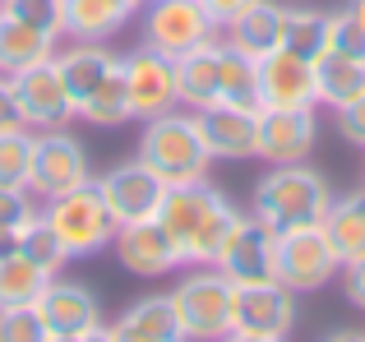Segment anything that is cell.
Masks as SVG:
<instances>
[{"label": "cell", "instance_id": "cell-41", "mask_svg": "<svg viewBox=\"0 0 365 342\" xmlns=\"http://www.w3.org/2000/svg\"><path fill=\"white\" fill-rule=\"evenodd\" d=\"M111 338H116V342H180V338H162V333H143V328H130V324H111Z\"/></svg>", "mask_w": 365, "mask_h": 342}, {"label": "cell", "instance_id": "cell-18", "mask_svg": "<svg viewBox=\"0 0 365 342\" xmlns=\"http://www.w3.org/2000/svg\"><path fill=\"white\" fill-rule=\"evenodd\" d=\"M314 111H277L264 107L259 111V157L268 167H287V162H305L314 148Z\"/></svg>", "mask_w": 365, "mask_h": 342}, {"label": "cell", "instance_id": "cell-22", "mask_svg": "<svg viewBox=\"0 0 365 342\" xmlns=\"http://www.w3.org/2000/svg\"><path fill=\"white\" fill-rule=\"evenodd\" d=\"M51 61H56V70H61L70 98H74V111H79V102L116 70L120 56L107 51V42H65V46H56Z\"/></svg>", "mask_w": 365, "mask_h": 342}, {"label": "cell", "instance_id": "cell-26", "mask_svg": "<svg viewBox=\"0 0 365 342\" xmlns=\"http://www.w3.org/2000/svg\"><path fill=\"white\" fill-rule=\"evenodd\" d=\"M329 28L333 14L329 9H310V5H287V28H282V46L301 61H319L329 51Z\"/></svg>", "mask_w": 365, "mask_h": 342}, {"label": "cell", "instance_id": "cell-2", "mask_svg": "<svg viewBox=\"0 0 365 342\" xmlns=\"http://www.w3.org/2000/svg\"><path fill=\"white\" fill-rule=\"evenodd\" d=\"M139 157L143 167H153L167 185H185V180H204L213 167V153L204 144V130H199L195 111H162V116L143 120L139 130Z\"/></svg>", "mask_w": 365, "mask_h": 342}, {"label": "cell", "instance_id": "cell-13", "mask_svg": "<svg viewBox=\"0 0 365 342\" xmlns=\"http://www.w3.org/2000/svg\"><path fill=\"white\" fill-rule=\"evenodd\" d=\"M217 269L236 287H245V282H277V227H268L255 213H241Z\"/></svg>", "mask_w": 365, "mask_h": 342}, {"label": "cell", "instance_id": "cell-34", "mask_svg": "<svg viewBox=\"0 0 365 342\" xmlns=\"http://www.w3.org/2000/svg\"><path fill=\"white\" fill-rule=\"evenodd\" d=\"M5 14H14L19 24L37 28V33L61 37V0H0Z\"/></svg>", "mask_w": 365, "mask_h": 342}, {"label": "cell", "instance_id": "cell-39", "mask_svg": "<svg viewBox=\"0 0 365 342\" xmlns=\"http://www.w3.org/2000/svg\"><path fill=\"white\" fill-rule=\"evenodd\" d=\"M5 130H28L24 116H19V98H14V83H9V74H0V135Z\"/></svg>", "mask_w": 365, "mask_h": 342}, {"label": "cell", "instance_id": "cell-37", "mask_svg": "<svg viewBox=\"0 0 365 342\" xmlns=\"http://www.w3.org/2000/svg\"><path fill=\"white\" fill-rule=\"evenodd\" d=\"M338 130H342V139H351L356 148H365V93L338 111Z\"/></svg>", "mask_w": 365, "mask_h": 342}, {"label": "cell", "instance_id": "cell-45", "mask_svg": "<svg viewBox=\"0 0 365 342\" xmlns=\"http://www.w3.org/2000/svg\"><path fill=\"white\" fill-rule=\"evenodd\" d=\"M347 9H351V19H356V24L365 28V0H351V5H347Z\"/></svg>", "mask_w": 365, "mask_h": 342}, {"label": "cell", "instance_id": "cell-9", "mask_svg": "<svg viewBox=\"0 0 365 342\" xmlns=\"http://www.w3.org/2000/svg\"><path fill=\"white\" fill-rule=\"evenodd\" d=\"M9 83H14V98H19V116H24V125L33 130V135L37 130H65L70 120H79L74 98H70V88H65L56 61L28 65V70L9 74Z\"/></svg>", "mask_w": 365, "mask_h": 342}, {"label": "cell", "instance_id": "cell-43", "mask_svg": "<svg viewBox=\"0 0 365 342\" xmlns=\"http://www.w3.org/2000/svg\"><path fill=\"white\" fill-rule=\"evenodd\" d=\"M217 342H287V338H264V333H241V328H232V333L217 338Z\"/></svg>", "mask_w": 365, "mask_h": 342}, {"label": "cell", "instance_id": "cell-44", "mask_svg": "<svg viewBox=\"0 0 365 342\" xmlns=\"http://www.w3.org/2000/svg\"><path fill=\"white\" fill-rule=\"evenodd\" d=\"M74 342H116V338H111V324H98L93 333H83V338H74Z\"/></svg>", "mask_w": 365, "mask_h": 342}, {"label": "cell", "instance_id": "cell-4", "mask_svg": "<svg viewBox=\"0 0 365 342\" xmlns=\"http://www.w3.org/2000/svg\"><path fill=\"white\" fill-rule=\"evenodd\" d=\"M180 319V338L185 342H217L232 333V301L236 282L227 278L217 264H185L176 287L167 291Z\"/></svg>", "mask_w": 365, "mask_h": 342}, {"label": "cell", "instance_id": "cell-36", "mask_svg": "<svg viewBox=\"0 0 365 342\" xmlns=\"http://www.w3.org/2000/svg\"><path fill=\"white\" fill-rule=\"evenodd\" d=\"M329 51L351 56V61H365V28L351 19V9H338L329 28Z\"/></svg>", "mask_w": 365, "mask_h": 342}, {"label": "cell", "instance_id": "cell-33", "mask_svg": "<svg viewBox=\"0 0 365 342\" xmlns=\"http://www.w3.org/2000/svg\"><path fill=\"white\" fill-rule=\"evenodd\" d=\"M0 342H56V333L37 306H9L0 310Z\"/></svg>", "mask_w": 365, "mask_h": 342}, {"label": "cell", "instance_id": "cell-35", "mask_svg": "<svg viewBox=\"0 0 365 342\" xmlns=\"http://www.w3.org/2000/svg\"><path fill=\"white\" fill-rule=\"evenodd\" d=\"M42 213V199L28 185H0V227H28Z\"/></svg>", "mask_w": 365, "mask_h": 342}, {"label": "cell", "instance_id": "cell-15", "mask_svg": "<svg viewBox=\"0 0 365 342\" xmlns=\"http://www.w3.org/2000/svg\"><path fill=\"white\" fill-rule=\"evenodd\" d=\"M259 98H264V107H277V111H314L319 107L314 65L292 56L287 46H277L273 56L259 61Z\"/></svg>", "mask_w": 365, "mask_h": 342}, {"label": "cell", "instance_id": "cell-10", "mask_svg": "<svg viewBox=\"0 0 365 342\" xmlns=\"http://www.w3.org/2000/svg\"><path fill=\"white\" fill-rule=\"evenodd\" d=\"M120 70H125V93H130V116L139 120H153L162 116V111L180 107L176 98V65H171V56L153 51L148 42L134 46L130 56H120Z\"/></svg>", "mask_w": 365, "mask_h": 342}, {"label": "cell", "instance_id": "cell-12", "mask_svg": "<svg viewBox=\"0 0 365 342\" xmlns=\"http://www.w3.org/2000/svg\"><path fill=\"white\" fill-rule=\"evenodd\" d=\"M111 250H116V264H120V269L134 273V278H143V282L167 278V273L185 269V264H180L176 241L167 236V227H162L158 217H139V222L116 227Z\"/></svg>", "mask_w": 365, "mask_h": 342}, {"label": "cell", "instance_id": "cell-29", "mask_svg": "<svg viewBox=\"0 0 365 342\" xmlns=\"http://www.w3.org/2000/svg\"><path fill=\"white\" fill-rule=\"evenodd\" d=\"M217 102H232V107H250L259 111L264 98H259V61H250L245 51L222 42V98Z\"/></svg>", "mask_w": 365, "mask_h": 342}, {"label": "cell", "instance_id": "cell-46", "mask_svg": "<svg viewBox=\"0 0 365 342\" xmlns=\"http://www.w3.org/2000/svg\"><path fill=\"white\" fill-rule=\"evenodd\" d=\"M324 342H365V333H333V338H324Z\"/></svg>", "mask_w": 365, "mask_h": 342}, {"label": "cell", "instance_id": "cell-6", "mask_svg": "<svg viewBox=\"0 0 365 342\" xmlns=\"http://www.w3.org/2000/svg\"><path fill=\"white\" fill-rule=\"evenodd\" d=\"M338 273H342V259H338V250H333V241L324 236L319 222L277 232V282L292 287L296 296L329 287Z\"/></svg>", "mask_w": 365, "mask_h": 342}, {"label": "cell", "instance_id": "cell-7", "mask_svg": "<svg viewBox=\"0 0 365 342\" xmlns=\"http://www.w3.org/2000/svg\"><path fill=\"white\" fill-rule=\"evenodd\" d=\"M93 171H88V148L79 144L70 125L65 130H37L33 135V167H28V190L37 199H56L65 190H79L88 185Z\"/></svg>", "mask_w": 365, "mask_h": 342}, {"label": "cell", "instance_id": "cell-40", "mask_svg": "<svg viewBox=\"0 0 365 342\" xmlns=\"http://www.w3.org/2000/svg\"><path fill=\"white\" fill-rule=\"evenodd\" d=\"M199 5L208 9V19H213L217 28H227V24H232L236 14H245V9L255 5V0H199Z\"/></svg>", "mask_w": 365, "mask_h": 342}, {"label": "cell", "instance_id": "cell-20", "mask_svg": "<svg viewBox=\"0 0 365 342\" xmlns=\"http://www.w3.org/2000/svg\"><path fill=\"white\" fill-rule=\"evenodd\" d=\"M134 14H139V5H130V0H61V37L107 42Z\"/></svg>", "mask_w": 365, "mask_h": 342}, {"label": "cell", "instance_id": "cell-25", "mask_svg": "<svg viewBox=\"0 0 365 342\" xmlns=\"http://www.w3.org/2000/svg\"><path fill=\"white\" fill-rule=\"evenodd\" d=\"M314 88H319V102H329L333 111H342L347 102H356L365 93V61L324 51L319 61H314Z\"/></svg>", "mask_w": 365, "mask_h": 342}, {"label": "cell", "instance_id": "cell-14", "mask_svg": "<svg viewBox=\"0 0 365 342\" xmlns=\"http://www.w3.org/2000/svg\"><path fill=\"white\" fill-rule=\"evenodd\" d=\"M37 310H42V319L56 333V342H74V338L93 333L98 324H107V319H102L98 291H93L88 282H79V278H65V273H56V278L42 287Z\"/></svg>", "mask_w": 365, "mask_h": 342}, {"label": "cell", "instance_id": "cell-38", "mask_svg": "<svg viewBox=\"0 0 365 342\" xmlns=\"http://www.w3.org/2000/svg\"><path fill=\"white\" fill-rule=\"evenodd\" d=\"M342 291H347V301L356 310H365V254L342 264Z\"/></svg>", "mask_w": 365, "mask_h": 342}, {"label": "cell", "instance_id": "cell-28", "mask_svg": "<svg viewBox=\"0 0 365 342\" xmlns=\"http://www.w3.org/2000/svg\"><path fill=\"white\" fill-rule=\"evenodd\" d=\"M46 282H51V273L37 269L28 254L14 250L9 259H0V310H9V306H37Z\"/></svg>", "mask_w": 365, "mask_h": 342}, {"label": "cell", "instance_id": "cell-31", "mask_svg": "<svg viewBox=\"0 0 365 342\" xmlns=\"http://www.w3.org/2000/svg\"><path fill=\"white\" fill-rule=\"evenodd\" d=\"M19 254H28V259H33L37 269H46L51 278H56V273H65V264H70V250L61 245V236L51 232V222H46L42 213L19 232Z\"/></svg>", "mask_w": 365, "mask_h": 342}, {"label": "cell", "instance_id": "cell-32", "mask_svg": "<svg viewBox=\"0 0 365 342\" xmlns=\"http://www.w3.org/2000/svg\"><path fill=\"white\" fill-rule=\"evenodd\" d=\"M33 167V130H5L0 135V185H28Z\"/></svg>", "mask_w": 365, "mask_h": 342}, {"label": "cell", "instance_id": "cell-23", "mask_svg": "<svg viewBox=\"0 0 365 342\" xmlns=\"http://www.w3.org/2000/svg\"><path fill=\"white\" fill-rule=\"evenodd\" d=\"M56 46H61V37L37 33V28L19 24L14 14L0 9V74H19V70H28V65H37V61H51Z\"/></svg>", "mask_w": 365, "mask_h": 342}, {"label": "cell", "instance_id": "cell-19", "mask_svg": "<svg viewBox=\"0 0 365 342\" xmlns=\"http://www.w3.org/2000/svg\"><path fill=\"white\" fill-rule=\"evenodd\" d=\"M176 98L185 111H204L222 98V42H199L180 51L176 61Z\"/></svg>", "mask_w": 365, "mask_h": 342}, {"label": "cell", "instance_id": "cell-11", "mask_svg": "<svg viewBox=\"0 0 365 342\" xmlns=\"http://www.w3.org/2000/svg\"><path fill=\"white\" fill-rule=\"evenodd\" d=\"M93 185H98V195H102V204H107V213L116 217V227L139 222V217H158L162 195H167V180H162L153 167H143L139 157H130V162H116L107 176H93Z\"/></svg>", "mask_w": 365, "mask_h": 342}, {"label": "cell", "instance_id": "cell-30", "mask_svg": "<svg viewBox=\"0 0 365 342\" xmlns=\"http://www.w3.org/2000/svg\"><path fill=\"white\" fill-rule=\"evenodd\" d=\"M116 324L143 328V333H162V338H180V319H176V306H171L167 291H148V296L130 301V306L116 315ZM180 342H185V338H180Z\"/></svg>", "mask_w": 365, "mask_h": 342}, {"label": "cell", "instance_id": "cell-27", "mask_svg": "<svg viewBox=\"0 0 365 342\" xmlns=\"http://www.w3.org/2000/svg\"><path fill=\"white\" fill-rule=\"evenodd\" d=\"M79 120H83V125H98V130H116V125H125V120H134L130 116V93H125V70H120V65L79 102Z\"/></svg>", "mask_w": 365, "mask_h": 342}, {"label": "cell", "instance_id": "cell-3", "mask_svg": "<svg viewBox=\"0 0 365 342\" xmlns=\"http://www.w3.org/2000/svg\"><path fill=\"white\" fill-rule=\"evenodd\" d=\"M333 204L329 180L305 162H287V167H268L255 185V199H250V213L264 217L268 227L287 232V227H310L324 222Z\"/></svg>", "mask_w": 365, "mask_h": 342}, {"label": "cell", "instance_id": "cell-16", "mask_svg": "<svg viewBox=\"0 0 365 342\" xmlns=\"http://www.w3.org/2000/svg\"><path fill=\"white\" fill-rule=\"evenodd\" d=\"M296 324V291L282 282H245L232 301V328L264 338H287Z\"/></svg>", "mask_w": 365, "mask_h": 342}, {"label": "cell", "instance_id": "cell-5", "mask_svg": "<svg viewBox=\"0 0 365 342\" xmlns=\"http://www.w3.org/2000/svg\"><path fill=\"white\" fill-rule=\"evenodd\" d=\"M42 217L51 222V232L61 236V245L70 250V259H93V254L111 250V236H116V217L107 213L98 185H79L65 190V195L46 199Z\"/></svg>", "mask_w": 365, "mask_h": 342}, {"label": "cell", "instance_id": "cell-1", "mask_svg": "<svg viewBox=\"0 0 365 342\" xmlns=\"http://www.w3.org/2000/svg\"><path fill=\"white\" fill-rule=\"evenodd\" d=\"M158 222L176 241L180 264H217L236 222H241V208L217 185H208V176H204V180H185V185H167Z\"/></svg>", "mask_w": 365, "mask_h": 342}, {"label": "cell", "instance_id": "cell-42", "mask_svg": "<svg viewBox=\"0 0 365 342\" xmlns=\"http://www.w3.org/2000/svg\"><path fill=\"white\" fill-rule=\"evenodd\" d=\"M19 232H24V227H0V259H9V254L19 250Z\"/></svg>", "mask_w": 365, "mask_h": 342}, {"label": "cell", "instance_id": "cell-24", "mask_svg": "<svg viewBox=\"0 0 365 342\" xmlns=\"http://www.w3.org/2000/svg\"><path fill=\"white\" fill-rule=\"evenodd\" d=\"M324 236L333 241V250H338V259H361L365 254V190H351V195L333 199L329 213H324Z\"/></svg>", "mask_w": 365, "mask_h": 342}, {"label": "cell", "instance_id": "cell-8", "mask_svg": "<svg viewBox=\"0 0 365 342\" xmlns=\"http://www.w3.org/2000/svg\"><path fill=\"white\" fill-rule=\"evenodd\" d=\"M139 14H143V42H148L153 51L171 56V61H176L180 51H190V46H199V42H213V37L222 33L199 0H148Z\"/></svg>", "mask_w": 365, "mask_h": 342}, {"label": "cell", "instance_id": "cell-17", "mask_svg": "<svg viewBox=\"0 0 365 342\" xmlns=\"http://www.w3.org/2000/svg\"><path fill=\"white\" fill-rule=\"evenodd\" d=\"M204 144L213 153V162H245L259 157V111L232 107V102H213V107L195 111Z\"/></svg>", "mask_w": 365, "mask_h": 342}, {"label": "cell", "instance_id": "cell-21", "mask_svg": "<svg viewBox=\"0 0 365 342\" xmlns=\"http://www.w3.org/2000/svg\"><path fill=\"white\" fill-rule=\"evenodd\" d=\"M282 28H287V5H277V0H255V5L245 9V14H236L232 24L222 28V42L236 46V51H245L250 61H264V56H273L277 46H282Z\"/></svg>", "mask_w": 365, "mask_h": 342}]
</instances>
